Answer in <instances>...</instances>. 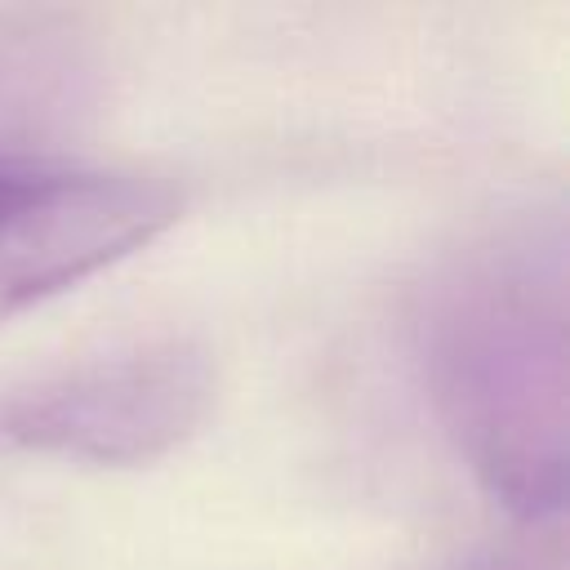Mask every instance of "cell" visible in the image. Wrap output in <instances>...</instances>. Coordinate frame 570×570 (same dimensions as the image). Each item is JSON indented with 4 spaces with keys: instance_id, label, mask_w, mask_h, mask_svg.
<instances>
[{
    "instance_id": "7a4b0ae2",
    "label": "cell",
    "mask_w": 570,
    "mask_h": 570,
    "mask_svg": "<svg viewBox=\"0 0 570 570\" xmlns=\"http://www.w3.org/2000/svg\"><path fill=\"white\" fill-rule=\"evenodd\" d=\"M214 401L209 352L138 343L36 379L0 401V445L98 468H134L183 445Z\"/></svg>"
},
{
    "instance_id": "6da1fadb",
    "label": "cell",
    "mask_w": 570,
    "mask_h": 570,
    "mask_svg": "<svg viewBox=\"0 0 570 570\" xmlns=\"http://www.w3.org/2000/svg\"><path fill=\"white\" fill-rule=\"evenodd\" d=\"M432 401L481 485L517 517L566 499V227L517 214L468 240L423 289Z\"/></svg>"
},
{
    "instance_id": "3957f363",
    "label": "cell",
    "mask_w": 570,
    "mask_h": 570,
    "mask_svg": "<svg viewBox=\"0 0 570 570\" xmlns=\"http://www.w3.org/2000/svg\"><path fill=\"white\" fill-rule=\"evenodd\" d=\"M174 218L178 196L156 178L0 151V321L129 258Z\"/></svg>"
},
{
    "instance_id": "277c9868",
    "label": "cell",
    "mask_w": 570,
    "mask_h": 570,
    "mask_svg": "<svg viewBox=\"0 0 570 570\" xmlns=\"http://www.w3.org/2000/svg\"><path fill=\"white\" fill-rule=\"evenodd\" d=\"M490 570H521V566H508V561H503V566H490Z\"/></svg>"
}]
</instances>
